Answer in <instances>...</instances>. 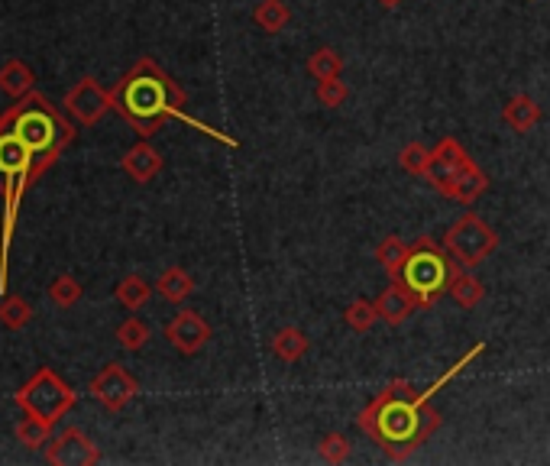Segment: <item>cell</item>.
<instances>
[{
  "mask_svg": "<svg viewBox=\"0 0 550 466\" xmlns=\"http://www.w3.org/2000/svg\"><path fill=\"white\" fill-rule=\"evenodd\" d=\"M75 140V127L59 107L39 91H30L0 114V195H4V233H0V295H7L10 240L17 224L20 201L39 175L52 169L62 149Z\"/></svg>",
  "mask_w": 550,
  "mask_h": 466,
  "instance_id": "obj_1",
  "label": "cell"
},
{
  "mask_svg": "<svg viewBox=\"0 0 550 466\" xmlns=\"http://www.w3.org/2000/svg\"><path fill=\"white\" fill-rule=\"evenodd\" d=\"M110 101H114V111L127 120L143 140L159 133L169 120H185L188 127L211 136V140L240 149V140H233V136L220 133V130H214V127H208V123H201L198 117L188 114V94L182 91V85H178V81L165 72V68H159V62L149 59V56H143L114 88H110Z\"/></svg>",
  "mask_w": 550,
  "mask_h": 466,
  "instance_id": "obj_2",
  "label": "cell"
},
{
  "mask_svg": "<svg viewBox=\"0 0 550 466\" xmlns=\"http://www.w3.org/2000/svg\"><path fill=\"white\" fill-rule=\"evenodd\" d=\"M356 428L373 437L385 457L408 460L440 428V411L431 405V395L418 392L405 379H395L360 411Z\"/></svg>",
  "mask_w": 550,
  "mask_h": 466,
  "instance_id": "obj_3",
  "label": "cell"
},
{
  "mask_svg": "<svg viewBox=\"0 0 550 466\" xmlns=\"http://www.w3.org/2000/svg\"><path fill=\"white\" fill-rule=\"evenodd\" d=\"M453 272H457V263H450V256L431 237H418L415 243H408V256L395 279L415 295L418 308L428 311L450 289Z\"/></svg>",
  "mask_w": 550,
  "mask_h": 466,
  "instance_id": "obj_4",
  "label": "cell"
},
{
  "mask_svg": "<svg viewBox=\"0 0 550 466\" xmlns=\"http://www.w3.org/2000/svg\"><path fill=\"white\" fill-rule=\"evenodd\" d=\"M75 402H78L75 389L49 366L36 369L17 392V405L23 408V415H36L49 424H59L75 408Z\"/></svg>",
  "mask_w": 550,
  "mask_h": 466,
  "instance_id": "obj_5",
  "label": "cell"
},
{
  "mask_svg": "<svg viewBox=\"0 0 550 466\" xmlns=\"http://www.w3.org/2000/svg\"><path fill=\"white\" fill-rule=\"evenodd\" d=\"M444 246L460 266L476 269L499 250V233H495L476 211H466L460 221L444 233Z\"/></svg>",
  "mask_w": 550,
  "mask_h": 466,
  "instance_id": "obj_6",
  "label": "cell"
},
{
  "mask_svg": "<svg viewBox=\"0 0 550 466\" xmlns=\"http://www.w3.org/2000/svg\"><path fill=\"white\" fill-rule=\"evenodd\" d=\"M136 392H140V382H136L120 363H107L101 373L91 379V395L107 411H114V415L136 399Z\"/></svg>",
  "mask_w": 550,
  "mask_h": 466,
  "instance_id": "obj_7",
  "label": "cell"
},
{
  "mask_svg": "<svg viewBox=\"0 0 550 466\" xmlns=\"http://www.w3.org/2000/svg\"><path fill=\"white\" fill-rule=\"evenodd\" d=\"M46 460L52 466H94L101 463V450L81 428H65L46 444Z\"/></svg>",
  "mask_w": 550,
  "mask_h": 466,
  "instance_id": "obj_8",
  "label": "cell"
},
{
  "mask_svg": "<svg viewBox=\"0 0 550 466\" xmlns=\"http://www.w3.org/2000/svg\"><path fill=\"white\" fill-rule=\"evenodd\" d=\"M65 111L72 114L81 127H94L107 111H114L110 91H104L94 78H81L78 85L65 94Z\"/></svg>",
  "mask_w": 550,
  "mask_h": 466,
  "instance_id": "obj_9",
  "label": "cell"
},
{
  "mask_svg": "<svg viewBox=\"0 0 550 466\" xmlns=\"http://www.w3.org/2000/svg\"><path fill=\"white\" fill-rule=\"evenodd\" d=\"M165 340H169V344L182 356H195L211 340V324L204 321L198 311L185 308V311H178L169 324H165Z\"/></svg>",
  "mask_w": 550,
  "mask_h": 466,
  "instance_id": "obj_10",
  "label": "cell"
},
{
  "mask_svg": "<svg viewBox=\"0 0 550 466\" xmlns=\"http://www.w3.org/2000/svg\"><path fill=\"white\" fill-rule=\"evenodd\" d=\"M470 159L473 156L460 146V140H453V136H444V140H440L431 149V166H428V175H424V178H428V182L434 185V191H440Z\"/></svg>",
  "mask_w": 550,
  "mask_h": 466,
  "instance_id": "obj_11",
  "label": "cell"
},
{
  "mask_svg": "<svg viewBox=\"0 0 550 466\" xmlns=\"http://www.w3.org/2000/svg\"><path fill=\"white\" fill-rule=\"evenodd\" d=\"M489 191V175L476 166V159H470L466 166L450 178V182L437 191V195H444L450 201L463 204V208H470V204H476L479 198H483Z\"/></svg>",
  "mask_w": 550,
  "mask_h": 466,
  "instance_id": "obj_12",
  "label": "cell"
},
{
  "mask_svg": "<svg viewBox=\"0 0 550 466\" xmlns=\"http://www.w3.org/2000/svg\"><path fill=\"white\" fill-rule=\"evenodd\" d=\"M376 308H379V318L382 324L389 327H402L411 321V314L418 311V301L398 279L389 282V289H382V295L376 298Z\"/></svg>",
  "mask_w": 550,
  "mask_h": 466,
  "instance_id": "obj_13",
  "label": "cell"
},
{
  "mask_svg": "<svg viewBox=\"0 0 550 466\" xmlns=\"http://www.w3.org/2000/svg\"><path fill=\"white\" fill-rule=\"evenodd\" d=\"M120 166L136 185H149L162 172V153L143 140V143H136L133 149H127V156L120 159Z\"/></svg>",
  "mask_w": 550,
  "mask_h": 466,
  "instance_id": "obj_14",
  "label": "cell"
},
{
  "mask_svg": "<svg viewBox=\"0 0 550 466\" xmlns=\"http://www.w3.org/2000/svg\"><path fill=\"white\" fill-rule=\"evenodd\" d=\"M502 120H505V127H512L515 133H531L541 123V107L531 94H515V98L505 101Z\"/></svg>",
  "mask_w": 550,
  "mask_h": 466,
  "instance_id": "obj_15",
  "label": "cell"
},
{
  "mask_svg": "<svg viewBox=\"0 0 550 466\" xmlns=\"http://www.w3.org/2000/svg\"><path fill=\"white\" fill-rule=\"evenodd\" d=\"M0 91L10 94L13 101L26 98L30 91H36V72L23 59H7L0 65Z\"/></svg>",
  "mask_w": 550,
  "mask_h": 466,
  "instance_id": "obj_16",
  "label": "cell"
},
{
  "mask_svg": "<svg viewBox=\"0 0 550 466\" xmlns=\"http://www.w3.org/2000/svg\"><path fill=\"white\" fill-rule=\"evenodd\" d=\"M447 295L457 301V305L463 308V311H473V308H479V301L486 298V285L479 282L470 269H457L453 272V279H450V289H447Z\"/></svg>",
  "mask_w": 550,
  "mask_h": 466,
  "instance_id": "obj_17",
  "label": "cell"
},
{
  "mask_svg": "<svg viewBox=\"0 0 550 466\" xmlns=\"http://www.w3.org/2000/svg\"><path fill=\"white\" fill-rule=\"evenodd\" d=\"M308 347H311V340H308V334L301 331V327H282L279 334L272 337V353H275V360H282V363H298L301 356L308 353Z\"/></svg>",
  "mask_w": 550,
  "mask_h": 466,
  "instance_id": "obj_18",
  "label": "cell"
},
{
  "mask_svg": "<svg viewBox=\"0 0 550 466\" xmlns=\"http://www.w3.org/2000/svg\"><path fill=\"white\" fill-rule=\"evenodd\" d=\"M156 292H159L165 301H172V305H182V301H188L191 295H195V279H191L182 266H169V269H165L162 276H159Z\"/></svg>",
  "mask_w": 550,
  "mask_h": 466,
  "instance_id": "obj_19",
  "label": "cell"
},
{
  "mask_svg": "<svg viewBox=\"0 0 550 466\" xmlns=\"http://www.w3.org/2000/svg\"><path fill=\"white\" fill-rule=\"evenodd\" d=\"M253 23L263 33L275 36V33H282L288 23H292V10H288L285 0H259L256 10H253Z\"/></svg>",
  "mask_w": 550,
  "mask_h": 466,
  "instance_id": "obj_20",
  "label": "cell"
},
{
  "mask_svg": "<svg viewBox=\"0 0 550 466\" xmlns=\"http://www.w3.org/2000/svg\"><path fill=\"white\" fill-rule=\"evenodd\" d=\"M305 72L314 81H327V78H340L343 75V56L334 46H321L314 49L308 62H305Z\"/></svg>",
  "mask_w": 550,
  "mask_h": 466,
  "instance_id": "obj_21",
  "label": "cell"
},
{
  "mask_svg": "<svg viewBox=\"0 0 550 466\" xmlns=\"http://www.w3.org/2000/svg\"><path fill=\"white\" fill-rule=\"evenodd\" d=\"M379 321H382V318H379L376 301H369V298H356V301H350L347 308H343V324H347L353 334L373 331V327H376Z\"/></svg>",
  "mask_w": 550,
  "mask_h": 466,
  "instance_id": "obj_22",
  "label": "cell"
},
{
  "mask_svg": "<svg viewBox=\"0 0 550 466\" xmlns=\"http://www.w3.org/2000/svg\"><path fill=\"white\" fill-rule=\"evenodd\" d=\"M114 295H117V301L127 311H140L146 301H149V295H153V285H149L143 276H127V279L117 282Z\"/></svg>",
  "mask_w": 550,
  "mask_h": 466,
  "instance_id": "obj_23",
  "label": "cell"
},
{
  "mask_svg": "<svg viewBox=\"0 0 550 466\" xmlns=\"http://www.w3.org/2000/svg\"><path fill=\"white\" fill-rule=\"evenodd\" d=\"M405 256H408V243L402 240V237H385L379 246H376V263L382 266V272L389 279H395L398 276V269H402V263H405Z\"/></svg>",
  "mask_w": 550,
  "mask_h": 466,
  "instance_id": "obj_24",
  "label": "cell"
},
{
  "mask_svg": "<svg viewBox=\"0 0 550 466\" xmlns=\"http://www.w3.org/2000/svg\"><path fill=\"white\" fill-rule=\"evenodd\" d=\"M17 441L26 447V450H43L49 441H52V424L36 418V415H26L20 424H17Z\"/></svg>",
  "mask_w": 550,
  "mask_h": 466,
  "instance_id": "obj_25",
  "label": "cell"
},
{
  "mask_svg": "<svg viewBox=\"0 0 550 466\" xmlns=\"http://www.w3.org/2000/svg\"><path fill=\"white\" fill-rule=\"evenodd\" d=\"M30 321H33L30 301L20 295H4V301H0V324L10 327V331H20V327H26Z\"/></svg>",
  "mask_w": 550,
  "mask_h": 466,
  "instance_id": "obj_26",
  "label": "cell"
},
{
  "mask_svg": "<svg viewBox=\"0 0 550 466\" xmlns=\"http://www.w3.org/2000/svg\"><path fill=\"white\" fill-rule=\"evenodd\" d=\"M149 337H153V331H149V324H146L143 318H136V314L117 327V340H120V347H123V350H130V353L143 350V347L149 344Z\"/></svg>",
  "mask_w": 550,
  "mask_h": 466,
  "instance_id": "obj_27",
  "label": "cell"
},
{
  "mask_svg": "<svg viewBox=\"0 0 550 466\" xmlns=\"http://www.w3.org/2000/svg\"><path fill=\"white\" fill-rule=\"evenodd\" d=\"M318 454H321L324 463H347L353 457V444L340 431H334V434H324L321 437Z\"/></svg>",
  "mask_w": 550,
  "mask_h": 466,
  "instance_id": "obj_28",
  "label": "cell"
},
{
  "mask_svg": "<svg viewBox=\"0 0 550 466\" xmlns=\"http://www.w3.org/2000/svg\"><path fill=\"white\" fill-rule=\"evenodd\" d=\"M398 162H402V169L408 175L424 178V175H428V166H431V149L421 146V143H408L402 153H398Z\"/></svg>",
  "mask_w": 550,
  "mask_h": 466,
  "instance_id": "obj_29",
  "label": "cell"
},
{
  "mask_svg": "<svg viewBox=\"0 0 550 466\" xmlns=\"http://www.w3.org/2000/svg\"><path fill=\"white\" fill-rule=\"evenodd\" d=\"M314 98H318L321 107H340L343 101L350 98V88H347V81H340V78H327V81H318V88H314Z\"/></svg>",
  "mask_w": 550,
  "mask_h": 466,
  "instance_id": "obj_30",
  "label": "cell"
},
{
  "mask_svg": "<svg viewBox=\"0 0 550 466\" xmlns=\"http://www.w3.org/2000/svg\"><path fill=\"white\" fill-rule=\"evenodd\" d=\"M81 292H85V289H81V282L72 279V276H59V279H55V282L49 285V298H52L59 308H72L75 301L81 298Z\"/></svg>",
  "mask_w": 550,
  "mask_h": 466,
  "instance_id": "obj_31",
  "label": "cell"
},
{
  "mask_svg": "<svg viewBox=\"0 0 550 466\" xmlns=\"http://www.w3.org/2000/svg\"><path fill=\"white\" fill-rule=\"evenodd\" d=\"M379 4H382L385 10H392V7H398V4H405V0H379Z\"/></svg>",
  "mask_w": 550,
  "mask_h": 466,
  "instance_id": "obj_32",
  "label": "cell"
}]
</instances>
